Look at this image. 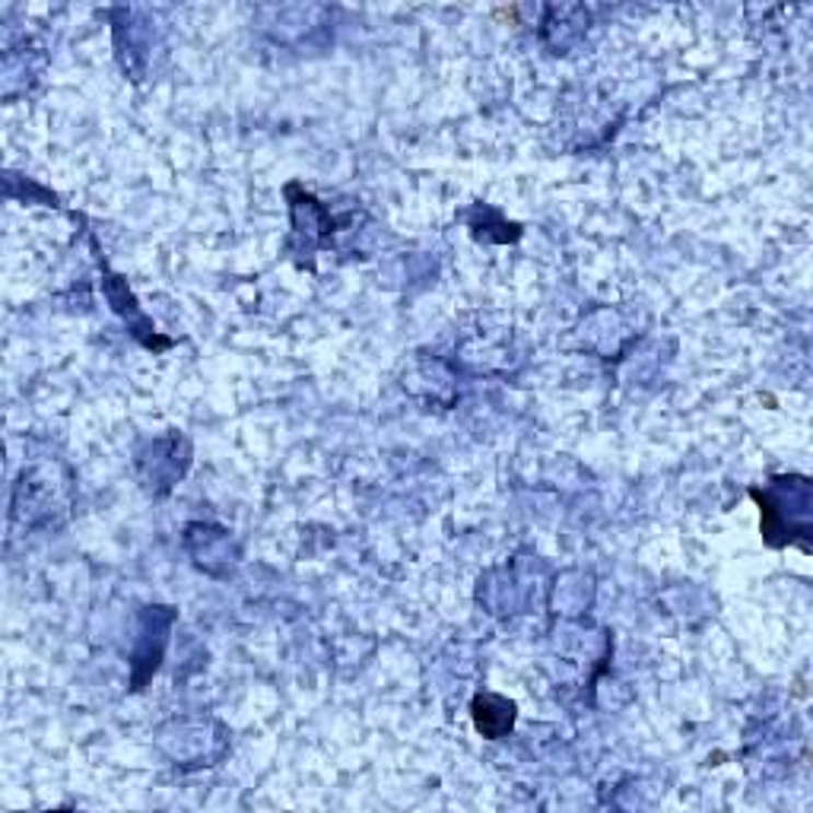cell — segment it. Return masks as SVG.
I'll return each mask as SVG.
<instances>
[{
    "label": "cell",
    "mask_w": 813,
    "mask_h": 813,
    "mask_svg": "<svg viewBox=\"0 0 813 813\" xmlns=\"http://www.w3.org/2000/svg\"><path fill=\"white\" fill-rule=\"evenodd\" d=\"M474 721H477V728H480L484 737L496 741V737H502V734L512 731V724H515V706L509 699H502V696L484 693V696L474 699Z\"/></svg>",
    "instance_id": "cell-1"
}]
</instances>
